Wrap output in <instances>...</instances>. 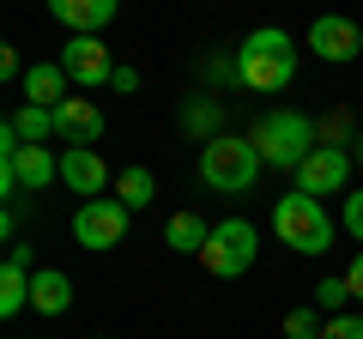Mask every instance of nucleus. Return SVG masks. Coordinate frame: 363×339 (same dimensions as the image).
I'll return each mask as SVG.
<instances>
[{"label": "nucleus", "mask_w": 363, "mask_h": 339, "mask_svg": "<svg viewBox=\"0 0 363 339\" xmlns=\"http://www.w3.org/2000/svg\"><path fill=\"white\" fill-rule=\"evenodd\" d=\"M236 73H242L248 91H285L297 79V49H291L285 30H248L242 49H236Z\"/></svg>", "instance_id": "nucleus-1"}, {"label": "nucleus", "mask_w": 363, "mask_h": 339, "mask_svg": "<svg viewBox=\"0 0 363 339\" xmlns=\"http://www.w3.org/2000/svg\"><path fill=\"white\" fill-rule=\"evenodd\" d=\"M255 140V152H260V164H272V170H291L297 176L303 170V157L321 145V133H315V121L309 116H297V109H279V116H260V128L248 133Z\"/></svg>", "instance_id": "nucleus-2"}, {"label": "nucleus", "mask_w": 363, "mask_h": 339, "mask_svg": "<svg viewBox=\"0 0 363 339\" xmlns=\"http://www.w3.org/2000/svg\"><path fill=\"white\" fill-rule=\"evenodd\" d=\"M260 176V152L255 140H236V133H218V140L200 145V182L212 194H248Z\"/></svg>", "instance_id": "nucleus-3"}, {"label": "nucleus", "mask_w": 363, "mask_h": 339, "mask_svg": "<svg viewBox=\"0 0 363 339\" xmlns=\"http://www.w3.org/2000/svg\"><path fill=\"white\" fill-rule=\"evenodd\" d=\"M272 230H279L285 248H297V255H327V248H333V218H327V206L309 200V194L279 200V206H272Z\"/></svg>", "instance_id": "nucleus-4"}, {"label": "nucleus", "mask_w": 363, "mask_h": 339, "mask_svg": "<svg viewBox=\"0 0 363 339\" xmlns=\"http://www.w3.org/2000/svg\"><path fill=\"white\" fill-rule=\"evenodd\" d=\"M255 255H260L255 224L248 218H224V224H212L206 248H200V267H206L212 279H242L248 267H255Z\"/></svg>", "instance_id": "nucleus-5"}, {"label": "nucleus", "mask_w": 363, "mask_h": 339, "mask_svg": "<svg viewBox=\"0 0 363 339\" xmlns=\"http://www.w3.org/2000/svg\"><path fill=\"white\" fill-rule=\"evenodd\" d=\"M73 236H79V248H91V255L116 248L121 236H128V206H121L116 194H104V200H85V206L73 212Z\"/></svg>", "instance_id": "nucleus-6"}, {"label": "nucleus", "mask_w": 363, "mask_h": 339, "mask_svg": "<svg viewBox=\"0 0 363 339\" xmlns=\"http://www.w3.org/2000/svg\"><path fill=\"white\" fill-rule=\"evenodd\" d=\"M351 164H357V157H351L345 145H315V152L303 157V170H297V194H309V200L339 194V188L351 182Z\"/></svg>", "instance_id": "nucleus-7"}, {"label": "nucleus", "mask_w": 363, "mask_h": 339, "mask_svg": "<svg viewBox=\"0 0 363 339\" xmlns=\"http://www.w3.org/2000/svg\"><path fill=\"white\" fill-rule=\"evenodd\" d=\"M0 176H13L18 194H43L61 176V157H49V145H18L13 157H0Z\"/></svg>", "instance_id": "nucleus-8"}, {"label": "nucleus", "mask_w": 363, "mask_h": 339, "mask_svg": "<svg viewBox=\"0 0 363 339\" xmlns=\"http://www.w3.org/2000/svg\"><path fill=\"white\" fill-rule=\"evenodd\" d=\"M61 73L73 79V85H85V91H91V85L116 79V61H109V49H104L97 37H73V43L61 49Z\"/></svg>", "instance_id": "nucleus-9"}, {"label": "nucleus", "mask_w": 363, "mask_h": 339, "mask_svg": "<svg viewBox=\"0 0 363 339\" xmlns=\"http://www.w3.org/2000/svg\"><path fill=\"white\" fill-rule=\"evenodd\" d=\"M55 140L79 145V152H91V145L104 140V109L91 104V97H67L61 109H55Z\"/></svg>", "instance_id": "nucleus-10"}, {"label": "nucleus", "mask_w": 363, "mask_h": 339, "mask_svg": "<svg viewBox=\"0 0 363 339\" xmlns=\"http://www.w3.org/2000/svg\"><path fill=\"white\" fill-rule=\"evenodd\" d=\"M309 49L321 55V61H351V55L363 49V25H351V18H339V13H327V18H315L309 25Z\"/></svg>", "instance_id": "nucleus-11"}, {"label": "nucleus", "mask_w": 363, "mask_h": 339, "mask_svg": "<svg viewBox=\"0 0 363 339\" xmlns=\"http://www.w3.org/2000/svg\"><path fill=\"white\" fill-rule=\"evenodd\" d=\"M61 182L73 188V194H85V200H104L109 170H104V157H97V152H79V145H67V152H61Z\"/></svg>", "instance_id": "nucleus-12"}, {"label": "nucleus", "mask_w": 363, "mask_h": 339, "mask_svg": "<svg viewBox=\"0 0 363 339\" xmlns=\"http://www.w3.org/2000/svg\"><path fill=\"white\" fill-rule=\"evenodd\" d=\"M67 85H73V79L61 73V61H37V67H25V104H37V109H61L67 97Z\"/></svg>", "instance_id": "nucleus-13"}, {"label": "nucleus", "mask_w": 363, "mask_h": 339, "mask_svg": "<svg viewBox=\"0 0 363 339\" xmlns=\"http://www.w3.org/2000/svg\"><path fill=\"white\" fill-rule=\"evenodd\" d=\"M30 309L37 315H67L73 309V279L61 267H37L30 273Z\"/></svg>", "instance_id": "nucleus-14"}, {"label": "nucleus", "mask_w": 363, "mask_h": 339, "mask_svg": "<svg viewBox=\"0 0 363 339\" xmlns=\"http://www.w3.org/2000/svg\"><path fill=\"white\" fill-rule=\"evenodd\" d=\"M55 18H61L73 37H97V30L116 18V0H55Z\"/></svg>", "instance_id": "nucleus-15"}, {"label": "nucleus", "mask_w": 363, "mask_h": 339, "mask_svg": "<svg viewBox=\"0 0 363 339\" xmlns=\"http://www.w3.org/2000/svg\"><path fill=\"white\" fill-rule=\"evenodd\" d=\"M206 236H212V224H200L194 212H176V218L164 224V243L176 248V255H200V248H206Z\"/></svg>", "instance_id": "nucleus-16"}, {"label": "nucleus", "mask_w": 363, "mask_h": 339, "mask_svg": "<svg viewBox=\"0 0 363 339\" xmlns=\"http://www.w3.org/2000/svg\"><path fill=\"white\" fill-rule=\"evenodd\" d=\"M152 194H157V182H152V170H145V164H128V170L116 176V200H121L128 212L152 206Z\"/></svg>", "instance_id": "nucleus-17"}, {"label": "nucleus", "mask_w": 363, "mask_h": 339, "mask_svg": "<svg viewBox=\"0 0 363 339\" xmlns=\"http://www.w3.org/2000/svg\"><path fill=\"white\" fill-rule=\"evenodd\" d=\"M6 128L18 133L25 145H43V140H55V109H37V104H18L13 109V121Z\"/></svg>", "instance_id": "nucleus-18"}, {"label": "nucleus", "mask_w": 363, "mask_h": 339, "mask_svg": "<svg viewBox=\"0 0 363 339\" xmlns=\"http://www.w3.org/2000/svg\"><path fill=\"white\" fill-rule=\"evenodd\" d=\"M25 309H30V273L25 267H0V315L13 321Z\"/></svg>", "instance_id": "nucleus-19"}, {"label": "nucleus", "mask_w": 363, "mask_h": 339, "mask_svg": "<svg viewBox=\"0 0 363 339\" xmlns=\"http://www.w3.org/2000/svg\"><path fill=\"white\" fill-rule=\"evenodd\" d=\"M182 128H188V133H206V140H218V133H212V128H218V97H200V104H188V109H182Z\"/></svg>", "instance_id": "nucleus-20"}, {"label": "nucleus", "mask_w": 363, "mask_h": 339, "mask_svg": "<svg viewBox=\"0 0 363 339\" xmlns=\"http://www.w3.org/2000/svg\"><path fill=\"white\" fill-rule=\"evenodd\" d=\"M321 309H315V303H309V309H291L285 315V339H321Z\"/></svg>", "instance_id": "nucleus-21"}, {"label": "nucleus", "mask_w": 363, "mask_h": 339, "mask_svg": "<svg viewBox=\"0 0 363 339\" xmlns=\"http://www.w3.org/2000/svg\"><path fill=\"white\" fill-rule=\"evenodd\" d=\"M345 297H351L345 273H339V279H321V285H315V309H321V315H339V303H345Z\"/></svg>", "instance_id": "nucleus-22"}, {"label": "nucleus", "mask_w": 363, "mask_h": 339, "mask_svg": "<svg viewBox=\"0 0 363 339\" xmlns=\"http://www.w3.org/2000/svg\"><path fill=\"white\" fill-rule=\"evenodd\" d=\"M321 339H363V315H327Z\"/></svg>", "instance_id": "nucleus-23"}, {"label": "nucleus", "mask_w": 363, "mask_h": 339, "mask_svg": "<svg viewBox=\"0 0 363 339\" xmlns=\"http://www.w3.org/2000/svg\"><path fill=\"white\" fill-rule=\"evenodd\" d=\"M345 230L363 243V194H345Z\"/></svg>", "instance_id": "nucleus-24"}, {"label": "nucleus", "mask_w": 363, "mask_h": 339, "mask_svg": "<svg viewBox=\"0 0 363 339\" xmlns=\"http://www.w3.org/2000/svg\"><path fill=\"white\" fill-rule=\"evenodd\" d=\"M109 85H116V91H140V67H116Z\"/></svg>", "instance_id": "nucleus-25"}, {"label": "nucleus", "mask_w": 363, "mask_h": 339, "mask_svg": "<svg viewBox=\"0 0 363 339\" xmlns=\"http://www.w3.org/2000/svg\"><path fill=\"white\" fill-rule=\"evenodd\" d=\"M345 285H351V297H357V303H363V255H357V261H351V267H345Z\"/></svg>", "instance_id": "nucleus-26"}, {"label": "nucleus", "mask_w": 363, "mask_h": 339, "mask_svg": "<svg viewBox=\"0 0 363 339\" xmlns=\"http://www.w3.org/2000/svg\"><path fill=\"white\" fill-rule=\"evenodd\" d=\"M6 267H25V273H30V248L13 243V248H6Z\"/></svg>", "instance_id": "nucleus-27"}, {"label": "nucleus", "mask_w": 363, "mask_h": 339, "mask_svg": "<svg viewBox=\"0 0 363 339\" xmlns=\"http://www.w3.org/2000/svg\"><path fill=\"white\" fill-rule=\"evenodd\" d=\"M351 157H357V164H363V133H357V145H351Z\"/></svg>", "instance_id": "nucleus-28"}]
</instances>
